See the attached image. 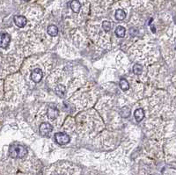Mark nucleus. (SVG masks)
<instances>
[{"label": "nucleus", "mask_w": 176, "mask_h": 175, "mask_svg": "<svg viewBox=\"0 0 176 175\" xmlns=\"http://www.w3.org/2000/svg\"><path fill=\"white\" fill-rule=\"evenodd\" d=\"M111 23L109 22V21H107V20H105V21H103V23H102V27H103V29L105 30L106 32H108L110 29H111Z\"/></svg>", "instance_id": "dca6fc26"}, {"label": "nucleus", "mask_w": 176, "mask_h": 175, "mask_svg": "<svg viewBox=\"0 0 176 175\" xmlns=\"http://www.w3.org/2000/svg\"><path fill=\"white\" fill-rule=\"evenodd\" d=\"M120 87L122 91H127L129 89V83L126 79H122L120 81Z\"/></svg>", "instance_id": "4468645a"}, {"label": "nucleus", "mask_w": 176, "mask_h": 175, "mask_svg": "<svg viewBox=\"0 0 176 175\" xmlns=\"http://www.w3.org/2000/svg\"><path fill=\"white\" fill-rule=\"evenodd\" d=\"M48 34L50 36H56L58 34V28L55 25H50L48 27Z\"/></svg>", "instance_id": "9b49d317"}, {"label": "nucleus", "mask_w": 176, "mask_h": 175, "mask_svg": "<svg viewBox=\"0 0 176 175\" xmlns=\"http://www.w3.org/2000/svg\"><path fill=\"white\" fill-rule=\"evenodd\" d=\"M52 131V126L48 123V122H44L42 124H41L40 126V133L42 136H47L49 135L50 132Z\"/></svg>", "instance_id": "39448f33"}, {"label": "nucleus", "mask_w": 176, "mask_h": 175, "mask_svg": "<svg viewBox=\"0 0 176 175\" xmlns=\"http://www.w3.org/2000/svg\"><path fill=\"white\" fill-rule=\"evenodd\" d=\"M121 116L122 117H123V118H127V117H129L130 116V108L128 107V106H123L122 109H121Z\"/></svg>", "instance_id": "ddd939ff"}, {"label": "nucleus", "mask_w": 176, "mask_h": 175, "mask_svg": "<svg viewBox=\"0 0 176 175\" xmlns=\"http://www.w3.org/2000/svg\"><path fill=\"white\" fill-rule=\"evenodd\" d=\"M42 77H43V72H42V70L39 69V68L35 69L31 72V75H30L31 79L35 83H39L41 80Z\"/></svg>", "instance_id": "7ed1b4c3"}, {"label": "nucleus", "mask_w": 176, "mask_h": 175, "mask_svg": "<svg viewBox=\"0 0 176 175\" xmlns=\"http://www.w3.org/2000/svg\"><path fill=\"white\" fill-rule=\"evenodd\" d=\"M48 115H49V118L51 119V120H55L57 115H58V110L54 107V106H51L48 109Z\"/></svg>", "instance_id": "6e6552de"}, {"label": "nucleus", "mask_w": 176, "mask_h": 175, "mask_svg": "<svg viewBox=\"0 0 176 175\" xmlns=\"http://www.w3.org/2000/svg\"><path fill=\"white\" fill-rule=\"evenodd\" d=\"M28 153V150L22 145H13L9 150V155L13 158H22Z\"/></svg>", "instance_id": "f257e3e1"}, {"label": "nucleus", "mask_w": 176, "mask_h": 175, "mask_svg": "<svg viewBox=\"0 0 176 175\" xmlns=\"http://www.w3.org/2000/svg\"><path fill=\"white\" fill-rule=\"evenodd\" d=\"M114 17L117 20H123L125 18H126V13L122 9H118L115 11V14H114Z\"/></svg>", "instance_id": "9d476101"}, {"label": "nucleus", "mask_w": 176, "mask_h": 175, "mask_svg": "<svg viewBox=\"0 0 176 175\" xmlns=\"http://www.w3.org/2000/svg\"><path fill=\"white\" fill-rule=\"evenodd\" d=\"M13 21L15 23V25L19 27H24L27 25V18L25 16H21V15H16L13 17Z\"/></svg>", "instance_id": "20e7f679"}, {"label": "nucleus", "mask_w": 176, "mask_h": 175, "mask_svg": "<svg viewBox=\"0 0 176 175\" xmlns=\"http://www.w3.org/2000/svg\"><path fill=\"white\" fill-rule=\"evenodd\" d=\"M11 40V37L8 34H0V48H6Z\"/></svg>", "instance_id": "423d86ee"}, {"label": "nucleus", "mask_w": 176, "mask_h": 175, "mask_svg": "<svg viewBox=\"0 0 176 175\" xmlns=\"http://www.w3.org/2000/svg\"><path fill=\"white\" fill-rule=\"evenodd\" d=\"M24 1H29V0H24Z\"/></svg>", "instance_id": "a211bd4d"}, {"label": "nucleus", "mask_w": 176, "mask_h": 175, "mask_svg": "<svg viewBox=\"0 0 176 175\" xmlns=\"http://www.w3.org/2000/svg\"><path fill=\"white\" fill-rule=\"evenodd\" d=\"M125 33H126V30L123 27H117L116 29H115V35L116 36L120 37V38H122L125 36Z\"/></svg>", "instance_id": "f8f14e48"}, {"label": "nucleus", "mask_w": 176, "mask_h": 175, "mask_svg": "<svg viewBox=\"0 0 176 175\" xmlns=\"http://www.w3.org/2000/svg\"><path fill=\"white\" fill-rule=\"evenodd\" d=\"M134 117H135V119H136L137 121H138V122L141 121L143 119V117H144V112H143V110L142 108L137 109L134 112Z\"/></svg>", "instance_id": "1a4fd4ad"}, {"label": "nucleus", "mask_w": 176, "mask_h": 175, "mask_svg": "<svg viewBox=\"0 0 176 175\" xmlns=\"http://www.w3.org/2000/svg\"><path fill=\"white\" fill-rule=\"evenodd\" d=\"M56 91L57 92V93H58V94H60V95H63V94H64L65 88H64L63 85H58V86L56 88Z\"/></svg>", "instance_id": "f3484780"}, {"label": "nucleus", "mask_w": 176, "mask_h": 175, "mask_svg": "<svg viewBox=\"0 0 176 175\" xmlns=\"http://www.w3.org/2000/svg\"><path fill=\"white\" fill-rule=\"evenodd\" d=\"M133 71L136 75H140L143 72V67L140 64H135L133 67Z\"/></svg>", "instance_id": "2eb2a0df"}, {"label": "nucleus", "mask_w": 176, "mask_h": 175, "mask_svg": "<svg viewBox=\"0 0 176 175\" xmlns=\"http://www.w3.org/2000/svg\"><path fill=\"white\" fill-rule=\"evenodd\" d=\"M55 138H56V141L57 142V143H59L61 145L68 143L70 140V137L64 133H56L55 135Z\"/></svg>", "instance_id": "f03ea898"}, {"label": "nucleus", "mask_w": 176, "mask_h": 175, "mask_svg": "<svg viewBox=\"0 0 176 175\" xmlns=\"http://www.w3.org/2000/svg\"><path fill=\"white\" fill-rule=\"evenodd\" d=\"M70 9H71L74 12L77 13V12H79V11H80L81 4H80V3H79L78 0H72V1H70Z\"/></svg>", "instance_id": "0eeeda50"}]
</instances>
